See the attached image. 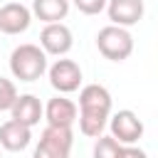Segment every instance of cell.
<instances>
[{
    "instance_id": "obj_6",
    "label": "cell",
    "mask_w": 158,
    "mask_h": 158,
    "mask_svg": "<svg viewBox=\"0 0 158 158\" xmlns=\"http://www.w3.org/2000/svg\"><path fill=\"white\" fill-rule=\"evenodd\" d=\"M109 131L111 136L123 143V146H133L143 138V121L131 111V109H121L116 114H111L109 118Z\"/></svg>"
},
{
    "instance_id": "obj_11",
    "label": "cell",
    "mask_w": 158,
    "mask_h": 158,
    "mask_svg": "<svg viewBox=\"0 0 158 158\" xmlns=\"http://www.w3.org/2000/svg\"><path fill=\"white\" fill-rule=\"evenodd\" d=\"M10 118L25 123V126H37L40 118H44V104L35 96V94H20L15 106L10 109Z\"/></svg>"
},
{
    "instance_id": "obj_8",
    "label": "cell",
    "mask_w": 158,
    "mask_h": 158,
    "mask_svg": "<svg viewBox=\"0 0 158 158\" xmlns=\"http://www.w3.org/2000/svg\"><path fill=\"white\" fill-rule=\"evenodd\" d=\"M32 7L22 2H5L0 7V32L2 35H22L32 22Z\"/></svg>"
},
{
    "instance_id": "obj_12",
    "label": "cell",
    "mask_w": 158,
    "mask_h": 158,
    "mask_svg": "<svg viewBox=\"0 0 158 158\" xmlns=\"http://www.w3.org/2000/svg\"><path fill=\"white\" fill-rule=\"evenodd\" d=\"M30 141H32V128L30 126H25L15 118H10L0 126V146L5 151H12V153L25 151L30 146Z\"/></svg>"
},
{
    "instance_id": "obj_17",
    "label": "cell",
    "mask_w": 158,
    "mask_h": 158,
    "mask_svg": "<svg viewBox=\"0 0 158 158\" xmlns=\"http://www.w3.org/2000/svg\"><path fill=\"white\" fill-rule=\"evenodd\" d=\"M118 158H148V153L133 143V146H121V153H118Z\"/></svg>"
},
{
    "instance_id": "obj_4",
    "label": "cell",
    "mask_w": 158,
    "mask_h": 158,
    "mask_svg": "<svg viewBox=\"0 0 158 158\" xmlns=\"http://www.w3.org/2000/svg\"><path fill=\"white\" fill-rule=\"evenodd\" d=\"M74 133L69 126H44L32 158H69Z\"/></svg>"
},
{
    "instance_id": "obj_14",
    "label": "cell",
    "mask_w": 158,
    "mask_h": 158,
    "mask_svg": "<svg viewBox=\"0 0 158 158\" xmlns=\"http://www.w3.org/2000/svg\"><path fill=\"white\" fill-rule=\"evenodd\" d=\"M121 146H123V143H118L111 133H109V136H99L96 143H94L91 156H94V158H118Z\"/></svg>"
},
{
    "instance_id": "obj_3",
    "label": "cell",
    "mask_w": 158,
    "mask_h": 158,
    "mask_svg": "<svg viewBox=\"0 0 158 158\" xmlns=\"http://www.w3.org/2000/svg\"><path fill=\"white\" fill-rule=\"evenodd\" d=\"M96 49L101 52V57H106L109 62H123L131 57L133 52V37L128 32V27H118V25H106L99 30L96 35Z\"/></svg>"
},
{
    "instance_id": "obj_7",
    "label": "cell",
    "mask_w": 158,
    "mask_h": 158,
    "mask_svg": "<svg viewBox=\"0 0 158 158\" xmlns=\"http://www.w3.org/2000/svg\"><path fill=\"white\" fill-rule=\"evenodd\" d=\"M72 44H74L72 30L64 22H49L40 32V47L52 57H64L72 49Z\"/></svg>"
},
{
    "instance_id": "obj_2",
    "label": "cell",
    "mask_w": 158,
    "mask_h": 158,
    "mask_svg": "<svg viewBox=\"0 0 158 158\" xmlns=\"http://www.w3.org/2000/svg\"><path fill=\"white\" fill-rule=\"evenodd\" d=\"M47 57L49 54L40 44H32V42L17 44L10 52V74L20 81H37L49 69Z\"/></svg>"
},
{
    "instance_id": "obj_10",
    "label": "cell",
    "mask_w": 158,
    "mask_h": 158,
    "mask_svg": "<svg viewBox=\"0 0 158 158\" xmlns=\"http://www.w3.org/2000/svg\"><path fill=\"white\" fill-rule=\"evenodd\" d=\"M44 118L49 126H74V121L79 118V106L67 99L64 94H57L52 96L47 104H44Z\"/></svg>"
},
{
    "instance_id": "obj_9",
    "label": "cell",
    "mask_w": 158,
    "mask_h": 158,
    "mask_svg": "<svg viewBox=\"0 0 158 158\" xmlns=\"http://www.w3.org/2000/svg\"><path fill=\"white\" fill-rule=\"evenodd\" d=\"M146 5L143 0H109L106 5V15L111 20V25L118 27H133L143 20Z\"/></svg>"
},
{
    "instance_id": "obj_1",
    "label": "cell",
    "mask_w": 158,
    "mask_h": 158,
    "mask_svg": "<svg viewBox=\"0 0 158 158\" xmlns=\"http://www.w3.org/2000/svg\"><path fill=\"white\" fill-rule=\"evenodd\" d=\"M111 94L101 84H86L79 91V131L89 138L104 136V128L111 118Z\"/></svg>"
},
{
    "instance_id": "obj_5",
    "label": "cell",
    "mask_w": 158,
    "mask_h": 158,
    "mask_svg": "<svg viewBox=\"0 0 158 158\" xmlns=\"http://www.w3.org/2000/svg\"><path fill=\"white\" fill-rule=\"evenodd\" d=\"M47 77H49L52 89L59 91V94H72V91H77V89L81 86V79H84L81 67H79L74 59H64V57H59L54 64H49Z\"/></svg>"
},
{
    "instance_id": "obj_13",
    "label": "cell",
    "mask_w": 158,
    "mask_h": 158,
    "mask_svg": "<svg viewBox=\"0 0 158 158\" xmlns=\"http://www.w3.org/2000/svg\"><path fill=\"white\" fill-rule=\"evenodd\" d=\"M69 7H72V0H32V15L44 25L62 22L69 15Z\"/></svg>"
},
{
    "instance_id": "obj_15",
    "label": "cell",
    "mask_w": 158,
    "mask_h": 158,
    "mask_svg": "<svg viewBox=\"0 0 158 158\" xmlns=\"http://www.w3.org/2000/svg\"><path fill=\"white\" fill-rule=\"evenodd\" d=\"M17 96H20V94H17L15 81L0 77V111H10V109L15 106V101H17Z\"/></svg>"
},
{
    "instance_id": "obj_16",
    "label": "cell",
    "mask_w": 158,
    "mask_h": 158,
    "mask_svg": "<svg viewBox=\"0 0 158 158\" xmlns=\"http://www.w3.org/2000/svg\"><path fill=\"white\" fill-rule=\"evenodd\" d=\"M72 5L81 12V15H99L106 10L109 0H72Z\"/></svg>"
}]
</instances>
